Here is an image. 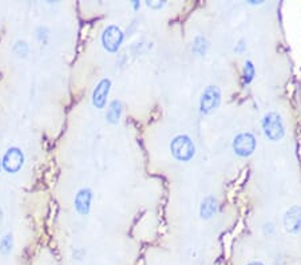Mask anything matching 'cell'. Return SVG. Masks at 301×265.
Instances as JSON below:
<instances>
[{"instance_id":"1","label":"cell","mask_w":301,"mask_h":265,"mask_svg":"<svg viewBox=\"0 0 301 265\" xmlns=\"http://www.w3.org/2000/svg\"><path fill=\"white\" fill-rule=\"evenodd\" d=\"M264 135L272 142L281 141L285 135V125L283 117L277 111H269L264 115L263 122Z\"/></svg>"},{"instance_id":"9","label":"cell","mask_w":301,"mask_h":265,"mask_svg":"<svg viewBox=\"0 0 301 265\" xmlns=\"http://www.w3.org/2000/svg\"><path fill=\"white\" fill-rule=\"evenodd\" d=\"M284 228L288 233L297 234L301 232V207H291L284 214Z\"/></svg>"},{"instance_id":"6","label":"cell","mask_w":301,"mask_h":265,"mask_svg":"<svg viewBox=\"0 0 301 265\" xmlns=\"http://www.w3.org/2000/svg\"><path fill=\"white\" fill-rule=\"evenodd\" d=\"M221 104V90L217 86H208L202 91L200 98V111L209 115Z\"/></svg>"},{"instance_id":"11","label":"cell","mask_w":301,"mask_h":265,"mask_svg":"<svg viewBox=\"0 0 301 265\" xmlns=\"http://www.w3.org/2000/svg\"><path fill=\"white\" fill-rule=\"evenodd\" d=\"M216 213H217V200L211 196L205 197L202 202H201L200 216L204 220H210Z\"/></svg>"},{"instance_id":"13","label":"cell","mask_w":301,"mask_h":265,"mask_svg":"<svg viewBox=\"0 0 301 265\" xmlns=\"http://www.w3.org/2000/svg\"><path fill=\"white\" fill-rule=\"evenodd\" d=\"M208 47V40H206L204 36H196V39H194L193 42V46H191V50H193V52L198 54V55H205Z\"/></svg>"},{"instance_id":"3","label":"cell","mask_w":301,"mask_h":265,"mask_svg":"<svg viewBox=\"0 0 301 265\" xmlns=\"http://www.w3.org/2000/svg\"><path fill=\"white\" fill-rule=\"evenodd\" d=\"M123 39H125V34L122 31L121 28L115 26V24H110L107 27L104 28L103 32H102V36H100V42H102V46L107 52L110 54H115L118 52V50L121 48L122 43H123Z\"/></svg>"},{"instance_id":"5","label":"cell","mask_w":301,"mask_h":265,"mask_svg":"<svg viewBox=\"0 0 301 265\" xmlns=\"http://www.w3.org/2000/svg\"><path fill=\"white\" fill-rule=\"evenodd\" d=\"M2 165L7 173L16 174L20 172L25 165V153L22 152V149L17 146L7 149V152L4 153L3 158H2Z\"/></svg>"},{"instance_id":"18","label":"cell","mask_w":301,"mask_h":265,"mask_svg":"<svg viewBox=\"0 0 301 265\" xmlns=\"http://www.w3.org/2000/svg\"><path fill=\"white\" fill-rule=\"evenodd\" d=\"M246 265H264V264L260 261H253V262H249V264H246Z\"/></svg>"},{"instance_id":"17","label":"cell","mask_w":301,"mask_h":265,"mask_svg":"<svg viewBox=\"0 0 301 265\" xmlns=\"http://www.w3.org/2000/svg\"><path fill=\"white\" fill-rule=\"evenodd\" d=\"M139 6H141V4H139V2H137V0H135V2H133V7H134V10H138Z\"/></svg>"},{"instance_id":"7","label":"cell","mask_w":301,"mask_h":265,"mask_svg":"<svg viewBox=\"0 0 301 265\" xmlns=\"http://www.w3.org/2000/svg\"><path fill=\"white\" fill-rule=\"evenodd\" d=\"M111 90V80L109 78H103L97 83L91 95V104L98 110H103L107 106V98Z\"/></svg>"},{"instance_id":"19","label":"cell","mask_w":301,"mask_h":265,"mask_svg":"<svg viewBox=\"0 0 301 265\" xmlns=\"http://www.w3.org/2000/svg\"><path fill=\"white\" fill-rule=\"evenodd\" d=\"M2 170H3V165H2V159H0V173H2Z\"/></svg>"},{"instance_id":"12","label":"cell","mask_w":301,"mask_h":265,"mask_svg":"<svg viewBox=\"0 0 301 265\" xmlns=\"http://www.w3.org/2000/svg\"><path fill=\"white\" fill-rule=\"evenodd\" d=\"M14 248V236L11 233L4 234L0 240V253L3 256H8Z\"/></svg>"},{"instance_id":"2","label":"cell","mask_w":301,"mask_h":265,"mask_svg":"<svg viewBox=\"0 0 301 265\" xmlns=\"http://www.w3.org/2000/svg\"><path fill=\"white\" fill-rule=\"evenodd\" d=\"M170 152L180 162H189L196 155V145L186 134H178L170 142Z\"/></svg>"},{"instance_id":"10","label":"cell","mask_w":301,"mask_h":265,"mask_svg":"<svg viewBox=\"0 0 301 265\" xmlns=\"http://www.w3.org/2000/svg\"><path fill=\"white\" fill-rule=\"evenodd\" d=\"M122 111H123V105H122L121 100H111L107 106V111H106V119H107L109 124H119V119H121L122 117Z\"/></svg>"},{"instance_id":"15","label":"cell","mask_w":301,"mask_h":265,"mask_svg":"<svg viewBox=\"0 0 301 265\" xmlns=\"http://www.w3.org/2000/svg\"><path fill=\"white\" fill-rule=\"evenodd\" d=\"M254 74H256V70H254V66L250 60H246L245 62V67H244V80L245 83H250L254 78Z\"/></svg>"},{"instance_id":"8","label":"cell","mask_w":301,"mask_h":265,"mask_svg":"<svg viewBox=\"0 0 301 265\" xmlns=\"http://www.w3.org/2000/svg\"><path fill=\"white\" fill-rule=\"evenodd\" d=\"M94 193L90 188H82L76 192L74 198V207L76 213L80 216H87L91 210V201H93Z\"/></svg>"},{"instance_id":"14","label":"cell","mask_w":301,"mask_h":265,"mask_svg":"<svg viewBox=\"0 0 301 265\" xmlns=\"http://www.w3.org/2000/svg\"><path fill=\"white\" fill-rule=\"evenodd\" d=\"M15 55L17 58H26L28 55V51H30V47H28L27 42L25 40H17L14 45V48H12Z\"/></svg>"},{"instance_id":"4","label":"cell","mask_w":301,"mask_h":265,"mask_svg":"<svg viewBox=\"0 0 301 265\" xmlns=\"http://www.w3.org/2000/svg\"><path fill=\"white\" fill-rule=\"evenodd\" d=\"M257 146L256 137L249 133V131H243V133H239L235 135L234 139H233V152L239 157H249L254 153Z\"/></svg>"},{"instance_id":"16","label":"cell","mask_w":301,"mask_h":265,"mask_svg":"<svg viewBox=\"0 0 301 265\" xmlns=\"http://www.w3.org/2000/svg\"><path fill=\"white\" fill-rule=\"evenodd\" d=\"M147 7L154 8V10H158V8H162L165 6V3H159V2H146Z\"/></svg>"}]
</instances>
